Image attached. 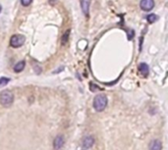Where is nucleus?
Here are the masks:
<instances>
[{"label":"nucleus","mask_w":168,"mask_h":150,"mask_svg":"<svg viewBox=\"0 0 168 150\" xmlns=\"http://www.w3.org/2000/svg\"><path fill=\"white\" fill-rule=\"evenodd\" d=\"M32 2H33V0H21L22 5L23 6H26V7L31 5V4H32Z\"/></svg>","instance_id":"obj_14"},{"label":"nucleus","mask_w":168,"mask_h":150,"mask_svg":"<svg viewBox=\"0 0 168 150\" xmlns=\"http://www.w3.org/2000/svg\"><path fill=\"white\" fill-rule=\"evenodd\" d=\"M26 37L22 34H14L12 35V37L10 38V45L13 47V48H18V47H21L25 43Z\"/></svg>","instance_id":"obj_3"},{"label":"nucleus","mask_w":168,"mask_h":150,"mask_svg":"<svg viewBox=\"0 0 168 150\" xmlns=\"http://www.w3.org/2000/svg\"><path fill=\"white\" fill-rule=\"evenodd\" d=\"M1 11H2V7H1V5H0V13H1Z\"/></svg>","instance_id":"obj_15"},{"label":"nucleus","mask_w":168,"mask_h":150,"mask_svg":"<svg viewBox=\"0 0 168 150\" xmlns=\"http://www.w3.org/2000/svg\"><path fill=\"white\" fill-rule=\"evenodd\" d=\"M9 81H10V78H5V77L0 78V86L6 85Z\"/></svg>","instance_id":"obj_13"},{"label":"nucleus","mask_w":168,"mask_h":150,"mask_svg":"<svg viewBox=\"0 0 168 150\" xmlns=\"http://www.w3.org/2000/svg\"><path fill=\"white\" fill-rule=\"evenodd\" d=\"M107 97L104 94H97L93 99V108H95L97 112H101L106 108L107 106Z\"/></svg>","instance_id":"obj_1"},{"label":"nucleus","mask_w":168,"mask_h":150,"mask_svg":"<svg viewBox=\"0 0 168 150\" xmlns=\"http://www.w3.org/2000/svg\"><path fill=\"white\" fill-rule=\"evenodd\" d=\"M69 35H70V30H68L66 33L63 34V37H62V40H61V43L62 45H65L66 43L68 42V39H69Z\"/></svg>","instance_id":"obj_12"},{"label":"nucleus","mask_w":168,"mask_h":150,"mask_svg":"<svg viewBox=\"0 0 168 150\" xmlns=\"http://www.w3.org/2000/svg\"><path fill=\"white\" fill-rule=\"evenodd\" d=\"M25 66H26V62L24 60L18 62L17 64L14 66V72L15 73H20V72H22V71L25 69Z\"/></svg>","instance_id":"obj_10"},{"label":"nucleus","mask_w":168,"mask_h":150,"mask_svg":"<svg viewBox=\"0 0 168 150\" xmlns=\"http://www.w3.org/2000/svg\"><path fill=\"white\" fill-rule=\"evenodd\" d=\"M93 144H95V139L92 136H86L83 139V146L86 149L92 147Z\"/></svg>","instance_id":"obj_8"},{"label":"nucleus","mask_w":168,"mask_h":150,"mask_svg":"<svg viewBox=\"0 0 168 150\" xmlns=\"http://www.w3.org/2000/svg\"><path fill=\"white\" fill-rule=\"evenodd\" d=\"M140 7L143 11L148 12L153 9L154 7V1L153 0H141Z\"/></svg>","instance_id":"obj_4"},{"label":"nucleus","mask_w":168,"mask_h":150,"mask_svg":"<svg viewBox=\"0 0 168 150\" xmlns=\"http://www.w3.org/2000/svg\"><path fill=\"white\" fill-rule=\"evenodd\" d=\"M14 101V94L9 91V90H5L0 94V103L4 107H9L12 105Z\"/></svg>","instance_id":"obj_2"},{"label":"nucleus","mask_w":168,"mask_h":150,"mask_svg":"<svg viewBox=\"0 0 168 150\" xmlns=\"http://www.w3.org/2000/svg\"><path fill=\"white\" fill-rule=\"evenodd\" d=\"M162 149V143L159 139H154L150 141L148 145V150H161Z\"/></svg>","instance_id":"obj_6"},{"label":"nucleus","mask_w":168,"mask_h":150,"mask_svg":"<svg viewBox=\"0 0 168 150\" xmlns=\"http://www.w3.org/2000/svg\"><path fill=\"white\" fill-rule=\"evenodd\" d=\"M64 143H65L64 136L59 135V136H57L55 137V139H54V141H53V147L55 150H59V149H61L62 147H63Z\"/></svg>","instance_id":"obj_5"},{"label":"nucleus","mask_w":168,"mask_h":150,"mask_svg":"<svg viewBox=\"0 0 168 150\" xmlns=\"http://www.w3.org/2000/svg\"><path fill=\"white\" fill-rule=\"evenodd\" d=\"M157 20H158V16L155 15V14H148L147 16V21L150 24L154 23V22L157 21Z\"/></svg>","instance_id":"obj_11"},{"label":"nucleus","mask_w":168,"mask_h":150,"mask_svg":"<svg viewBox=\"0 0 168 150\" xmlns=\"http://www.w3.org/2000/svg\"><path fill=\"white\" fill-rule=\"evenodd\" d=\"M139 72L142 74L143 77H147L150 74V68H148L147 64L146 63H141L139 65Z\"/></svg>","instance_id":"obj_9"},{"label":"nucleus","mask_w":168,"mask_h":150,"mask_svg":"<svg viewBox=\"0 0 168 150\" xmlns=\"http://www.w3.org/2000/svg\"><path fill=\"white\" fill-rule=\"evenodd\" d=\"M89 5H91V0H81V9L86 16L89 15Z\"/></svg>","instance_id":"obj_7"}]
</instances>
